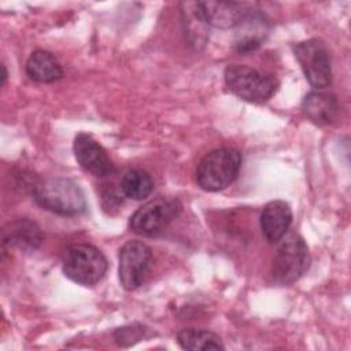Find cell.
Masks as SVG:
<instances>
[{"label":"cell","instance_id":"2e32d148","mask_svg":"<svg viewBox=\"0 0 351 351\" xmlns=\"http://www.w3.org/2000/svg\"><path fill=\"white\" fill-rule=\"evenodd\" d=\"M177 343L184 350L191 351H207V350H223L221 339L204 329L184 328L177 333Z\"/></svg>","mask_w":351,"mask_h":351},{"label":"cell","instance_id":"7c38bea8","mask_svg":"<svg viewBox=\"0 0 351 351\" xmlns=\"http://www.w3.org/2000/svg\"><path fill=\"white\" fill-rule=\"evenodd\" d=\"M196 7L207 26L219 29L234 27L248 11L244 4L236 1H196Z\"/></svg>","mask_w":351,"mask_h":351},{"label":"cell","instance_id":"7a4b0ae2","mask_svg":"<svg viewBox=\"0 0 351 351\" xmlns=\"http://www.w3.org/2000/svg\"><path fill=\"white\" fill-rule=\"evenodd\" d=\"M241 167V154L229 147L218 148L199 162L196 169V182L207 192H218L229 186L239 176Z\"/></svg>","mask_w":351,"mask_h":351},{"label":"cell","instance_id":"8fae6325","mask_svg":"<svg viewBox=\"0 0 351 351\" xmlns=\"http://www.w3.org/2000/svg\"><path fill=\"white\" fill-rule=\"evenodd\" d=\"M41 228L29 218L8 222L3 229V244L16 248L22 252H34L43 243Z\"/></svg>","mask_w":351,"mask_h":351},{"label":"cell","instance_id":"9c48e42d","mask_svg":"<svg viewBox=\"0 0 351 351\" xmlns=\"http://www.w3.org/2000/svg\"><path fill=\"white\" fill-rule=\"evenodd\" d=\"M78 165L96 177H107L115 173V166L107 151L86 133H78L73 144Z\"/></svg>","mask_w":351,"mask_h":351},{"label":"cell","instance_id":"277c9868","mask_svg":"<svg viewBox=\"0 0 351 351\" xmlns=\"http://www.w3.org/2000/svg\"><path fill=\"white\" fill-rule=\"evenodd\" d=\"M310 252L299 234L284 236L278 241L271 265V280L277 285H289L298 281L310 267Z\"/></svg>","mask_w":351,"mask_h":351},{"label":"cell","instance_id":"3957f363","mask_svg":"<svg viewBox=\"0 0 351 351\" xmlns=\"http://www.w3.org/2000/svg\"><path fill=\"white\" fill-rule=\"evenodd\" d=\"M107 267L108 263L103 252L90 244H71L62 255L64 276L85 287L97 284L104 277Z\"/></svg>","mask_w":351,"mask_h":351},{"label":"cell","instance_id":"5bb4252c","mask_svg":"<svg viewBox=\"0 0 351 351\" xmlns=\"http://www.w3.org/2000/svg\"><path fill=\"white\" fill-rule=\"evenodd\" d=\"M302 111L313 123L324 126L330 125L337 119L340 106L336 95L314 90L304 96L302 101Z\"/></svg>","mask_w":351,"mask_h":351},{"label":"cell","instance_id":"30bf717a","mask_svg":"<svg viewBox=\"0 0 351 351\" xmlns=\"http://www.w3.org/2000/svg\"><path fill=\"white\" fill-rule=\"evenodd\" d=\"M234 27V47L240 53H248L258 49L270 32L267 18L262 12L252 10H248Z\"/></svg>","mask_w":351,"mask_h":351},{"label":"cell","instance_id":"5b68a950","mask_svg":"<svg viewBox=\"0 0 351 351\" xmlns=\"http://www.w3.org/2000/svg\"><path fill=\"white\" fill-rule=\"evenodd\" d=\"M223 77L230 92L251 103L267 101L278 88V81L273 75L248 66L229 64L225 69Z\"/></svg>","mask_w":351,"mask_h":351},{"label":"cell","instance_id":"9a60e30c","mask_svg":"<svg viewBox=\"0 0 351 351\" xmlns=\"http://www.w3.org/2000/svg\"><path fill=\"white\" fill-rule=\"evenodd\" d=\"M25 69L30 80L41 84L55 82L63 77V70L56 58L44 49L34 51L29 56Z\"/></svg>","mask_w":351,"mask_h":351},{"label":"cell","instance_id":"ba28073f","mask_svg":"<svg viewBox=\"0 0 351 351\" xmlns=\"http://www.w3.org/2000/svg\"><path fill=\"white\" fill-rule=\"evenodd\" d=\"M118 261L119 282L126 291H133L143 285L151 270L152 251L143 241L129 240L119 250Z\"/></svg>","mask_w":351,"mask_h":351},{"label":"cell","instance_id":"ac0fdd59","mask_svg":"<svg viewBox=\"0 0 351 351\" xmlns=\"http://www.w3.org/2000/svg\"><path fill=\"white\" fill-rule=\"evenodd\" d=\"M119 188L126 197L133 200H143L148 197L154 191V180L147 171L141 169H133L122 176Z\"/></svg>","mask_w":351,"mask_h":351},{"label":"cell","instance_id":"e0dca14e","mask_svg":"<svg viewBox=\"0 0 351 351\" xmlns=\"http://www.w3.org/2000/svg\"><path fill=\"white\" fill-rule=\"evenodd\" d=\"M181 7L185 34L188 36L189 43L195 49H202L207 41V25L197 11L196 1L182 3Z\"/></svg>","mask_w":351,"mask_h":351},{"label":"cell","instance_id":"52a82bcc","mask_svg":"<svg viewBox=\"0 0 351 351\" xmlns=\"http://www.w3.org/2000/svg\"><path fill=\"white\" fill-rule=\"evenodd\" d=\"M293 53L298 59L306 80L315 89H324L332 82L330 58L325 44L318 38H310L293 45Z\"/></svg>","mask_w":351,"mask_h":351},{"label":"cell","instance_id":"6da1fadb","mask_svg":"<svg viewBox=\"0 0 351 351\" xmlns=\"http://www.w3.org/2000/svg\"><path fill=\"white\" fill-rule=\"evenodd\" d=\"M33 199L44 210L63 217H75L86 210L84 192L70 178L52 177L36 182Z\"/></svg>","mask_w":351,"mask_h":351},{"label":"cell","instance_id":"4fadbf2b","mask_svg":"<svg viewBox=\"0 0 351 351\" xmlns=\"http://www.w3.org/2000/svg\"><path fill=\"white\" fill-rule=\"evenodd\" d=\"M292 223V210L282 200L269 202L261 213V230L267 243H278Z\"/></svg>","mask_w":351,"mask_h":351},{"label":"cell","instance_id":"d6986e66","mask_svg":"<svg viewBox=\"0 0 351 351\" xmlns=\"http://www.w3.org/2000/svg\"><path fill=\"white\" fill-rule=\"evenodd\" d=\"M1 71H3V74H1V85H4L5 81H7V70H5L4 64H1Z\"/></svg>","mask_w":351,"mask_h":351},{"label":"cell","instance_id":"8992f818","mask_svg":"<svg viewBox=\"0 0 351 351\" xmlns=\"http://www.w3.org/2000/svg\"><path fill=\"white\" fill-rule=\"evenodd\" d=\"M181 208L182 206L177 199L159 196L132 214L129 228L140 236H158L180 215Z\"/></svg>","mask_w":351,"mask_h":351}]
</instances>
